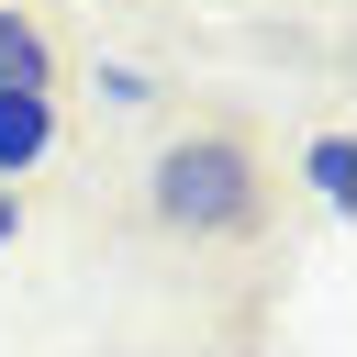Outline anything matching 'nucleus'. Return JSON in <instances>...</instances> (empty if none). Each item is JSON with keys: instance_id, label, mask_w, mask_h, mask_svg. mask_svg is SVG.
I'll return each mask as SVG.
<instances>
[{"instance_id": "obj_1", "label": "nucleus", "mask_w": 357, "mask_h": 357, "mask_svg": "<svg viewBox=\"0 0 357 357\" xmlns=\"http://www.w3.org/2000/svg\"><path fill=\"white\" fill-rule=\"evenodd\" d=\"M145 212L167 234H190V245H223V234H245L268 212V167H257V145L234 123H190V134H167L145 156Z\"/></svg>"}, {"instance_id": "obj_2", "label": "nucleus", "mask_w": 357, "mask_h": 357, "mask_svg": "<svg viewBox=\"0 0 357 357\" xmlns=\"http://www.w3.org/2000/svg\"><path fill=\"white\" fill-rule=\"evenodd\" d=\"M56 156V89H0V190Z\"/></svg>"}, {"instance_id": "obj_3", "label": "nucleus", "mask_w": 357, "mask_h": 357, "mask_svg": "<svg viewBox=\"0 0 357 357\" xmlns=\"http://www.w3.org/2000/svg\"><path fill=\"white\" fill-rule=\"evenodd\" d=\"M0 89H56V45L33 11H0Z\"/></svg>"}, {"instance_id": "obj_4", "label": "nucleus", "mask_w": 357, "mask_h": 357, "mask_svg": "<svg viewBox=\"0 0 357 357\" xmlns=\"http://www.w3.org/2000/svg\"><path fill=\"white\" fill-rule=\"evenodd\" d=\"M301 178H312V201H324V212H346V201H357V145H346V134H312Z\"/></svg>"}, {"instance_id": "obj_5", "label": "nucleus", "mask_w": 357, "mask_h": 357, "mask_svg": "<svg viewBox=\"0 0 357 357\" xmlns=\"http://www.w3.org/2000/svg\"><path fill=\"white\" fill-rule=\"evenodd\" d=\"M89 89H100L112 112H145V100H156V67H134V56H100V67H89Z\"/></svg>"}, {"instance_id": "obj_6", "label": "nucleus", "mask_w": 357, "mask_h": 357, "mask_svg": "<svg viewBox=\"0 0 357 357\" xmlns=\"http://www.w3.org/2000/svg\"><path fill=\"white\" fill-rule=\"evenodd\" d=\"M11 234H22V201H11V190H0V245H11Z\"/></svg>"}]
</instances>
